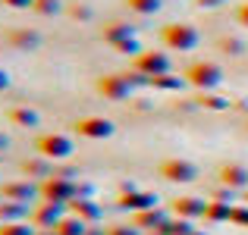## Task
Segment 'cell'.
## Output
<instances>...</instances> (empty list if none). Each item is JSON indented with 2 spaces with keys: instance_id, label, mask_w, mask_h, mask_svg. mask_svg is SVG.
<instances>
[{
  "instance_id": "cell-1",
  "label": "cell",
  "mask_w": 248,
  "mask_h": 235,
  "mask_svg": "<svg viewBox=\"0 0 248 235\" xmlns=\"http://www.w3.org/2000/svg\"><path fill=\"white\" fill-rule=\"evenodd\" d=\"M160 44H167L170 50H192L198 44V29L186 22H170L160 29Z\"/></svg>"
},
{
  "instance_id": "cell-2",
  "label": "cell",
  "mask_w": 248,
  "mask_h": 235,
  "mask_svg": "<svg viewBox=\"0 0 248 235\" xmlns=\"http://www.w3.org/2000/svg\"><path fill=\"white\" fill-rule=\"evenodd\" d=\"M186 78L195 85V88H217L220 82H223V69L217 66V63H192V66L186 69Z\"/></svg>"
},
{
  "instance_id": "cell-3",
  "label": "cell",
  "mask_w": 248,
  "mask_h": 235,
  "mask_svg": "<svg viewBox=\"0 0 248 235\" xmlns=\"http://www.w3.org/2000/svg\"><path fill=\"white\" fill-rule=\"evenodd\" d=\"M35 147H38V154L41 157H54V160H63V157H69L76 151V145L66 138V135H38L35 138Z\"/></svg>"
},
{
  "instance_id": "cell-4",
  "label": "cell",
  "mask_w": 248,
  "mask_h": 235,
  "mask_svg": "<svg viewBox=\"0 0 248 235\" xmlns=\"http://www.w3.org/2000/svg\"><path fill=\"white\" fill-rule=\"evenodd\" d=\"M135 73H141V75H164L170 73V57L164 54V50H145V54H139L135 57Z\"/></svg>"
},
{
  "instance_id": "cell-5",
  "label": "cell",
  "mask_w": 248,
  "mask_h": 235,
  "mask_svg": "<svg viewBox=\"0 0 248 235\" xmlns=\"http://www.w3.org/2000/svg\"><path fill=\"white\" fill-rule=\"evenodd\" d=\"M76 132L82 138H110L113 135V122L104 119V116H82V119H76Z\"/></svg>"
},
{
  "instance_id": "cell-6",
  "label": "cell",
  "mask_w": 248,
  "mask_h": 235,
  "mask_svg": "<svg viewBox=\"0 0 248 235\" xmlns=\"http://www.w3.org/2000/svg\"><path fill=\"white\" fill-rule=\"evenodd\" d=\"M160 176L170 182H192V179H198V166L195 163H188V160H164L160 163Z\"/></svg>"
},
{
  "instance_id": "cell-7",
  "label": "cell",
  "mask_w": 248,
  "mask_h": 235,
  "mask_svg": "<svg viewBox=\"0 0 248 235\" xmlns=\"http://www.w3.org/2000/svg\"><path fill=\"white\" fill-rule=\"evenodd\" d=\"M97 91L104 97H110V101H120V97H126L132 91V78L129 75H107L97 82Z\"/></svg>"
},
{
  "instance_id": "cell-8",
  "label": "cell",
  "mask_w": 248,
  "mask_h": 235,
  "mask_svg": "<svg viewBox=\"0 0 248 235\" xmlns=\"http://www.w3.org/2000/svg\"><path fill=\"white\" fill-rule=\"evenodd\" d=\"M44 198L47 201H54V204H60V201H69L76 194V185L73 182H66L63 176H57V179H50V182H44Z\"/></svg>"
},
{
  "instance_id": "cell-9",
  "label": "cell",
  "mask_w": 248,
  "mask_h": 235,
  "mask_svg": "<svg viewBox=\"0 0 248 235\" xmlns=\"http://www.w3.org/2000/svg\"><path fill=\"white\" fill-rule=\"evenodd\" d=\"M157 204V198L148 191H123L120 194V207H129V210L141 213V210H151V207Z\"/></svg>"
},
{
  "instance_id": "cell-10",
  "label": "cell",
  "mask_w": 248,
  "mask_h": 235,
  "mask_svg": "<svg viewBox=\"0 0 248 235\" xmlns=\"http://www.w3.org/2000/svg\"><path fill=\"white\" fill-rule=\"evenodd\" d=\"M220 182L230 188H245L248 185V169L239 166V163H226V166H220Z\"/></svg>"
},
{
  "instance_id": "cell-11",
  "label": "cell",
  "mask_w": 248,
  "mask_h": 235,
  "mask_svg": "<svg viewBox=\"0 0 248 235\" xmlns=\"http://www.w3.org/2000/svg\"><path fill=\"white\" fill-rule=\"evenodd\" d=\"M173 210L179 213V220H195V217H204L207 204H204V201H198V198H179L173 204Z\"/></svg>"
},
{
  "instance_id": "cell-12",
  "label": "cell",
  "mask_w": 248,
  "mask_h": 235,
  "mask_svg": "<svg viewBox=\"0 0 248 235\" xmlns=\"http://www.w3.org/2000/svg\"><path fill=\"white\" fill-rule=\"evenodd\" d=\"M60 220H63V207L54 204V201H47V204L35 213V223L44 226V229H57V223H60Z\"/></svg>"
},
{
  "instance_id": "cell-13",
  "label": "cell",
  "mask_w": 248,
  "mask_h": 235,
  "mask_svg": "<svg viewBox=\"0 0 248 235\" xmlns=\"http://www.w3.org/2000/svg\"><path fill=\"white\" fill-rule=\"evenodd\" d=\"M104 38H107V44H113V47H120L123 41H132V29H129L126 22H113V25H107L104 29Z\"/></svg>"
},
{
  "instance_id": "cell-14",
  "label": "cell",
  "mask_w": 248,
  "mask_h": 235,
  "mask_svg": "<svg viewBox=\"0 0 248 235\" xmlns=\"http://www.w3.org/2000/svg\"><path fill=\"white\" fill-rule=\"evenodd\" d=\"M135 223L141 226V229H164L167 226V217H164V210H141V213H135Z\"/></svg>"
},
{
  "instance_id": "cell-15",
  "label": "cell",
  "mask_w": 248,
  "mask_h": 235,
  "mask_svg": "<svg viewBox=\"0 0 248 235\" xmlns=\"http://www.w3.org/2000/svg\"><path fill=\"white\" fill-rule=\"evenodd\" d=\"M204 217L214 220V223H223V220H230V217H232L230 201H211V204H207V210H204Z\"/></svg>"
},
{
  "instance_id": "cell-16",
  "label": "cell",
  "mask_w": 248,
  "mask_h": 235,
  "mask_svg": "<svg viewBox=\"0 0 248 235\" xmlns=\"http://www.w3.org/2000/svg\"><path fill=\"white\" fill-rule=\"evenodd\" d=\"M54 232L57 235H85V223L82 220H73V217H63Z\"/></svg>"
},
{
  "instance_id": "cell-17",
  "label": "cell",
  "mask_w": 248,
  "mask_h": 235,
  "mask_svg": "<svg viewBox=\"0 0 248 235\" xmlns=\"http://www.w3.org/2000/svg\"><path fill=\"white\" fill-rule=\"evenodd\" d=\"M126 6L139 16H151V13L160 10V0H126Z\"/></svg>"
},
{
  "instance_id": "cell-18",
  "label": "cell",
  "mask_w": 248,
  "mask_h": 235,
  "mask_svg": "<svg viewBox=\"0 0 248 235\" xmlns=\"http://www.w3.org/2000/svg\"><path fill=\"white\" fill-rule=\"evenodd\" d=\"M3 194H6V198H16V201H25L31 194V185H25V182H13V185H3Z\"/></svg>"
},
{
  "instance_id": "cell-19",
  "label": "cell",
  "mask_w": 248,
  "mask_h": 235,
  "mask_svg": "<svg viewBox=\"0 0 248 235\" xmlns=\"http://www.w3.org/2000/svg\"><path fill=\"white\" fill-rule=\"evenodd\" d=\"M10 119L16 122V126H35L38 113H35V110H10Z\"/></svg>"
},
{
  "instance_id": "cell-20",
  "label": "cell",
  "mask_w": 248,
  "mask_h": 235,
  "mask_svg": "<svg viewBox=\"0 0 248 235\" xmlns=\"http://www.w3.org/2000/svg\"><path fill=\"white\" fill-rule=\"evenodd\" d=\"M10 41H16V47H35L38 44V31H13Z\"/></svg>"
},
{
  "instance_id": "cell-21",
  "label": "cell",
  "mask_w": 248,
  "mask_h": 235,
  "mask_svg": "<svg viewBox=\"0 0 248 235\" xmlns=\"http://www.w3.org/2000/svg\"><path fill=\"white\" fill-rule=\"evenodd\" d=\"M220 50L223 54H245V41H239V38H220Z\"/></svg>"
},
{
  "instance_id": "cell-22",
  "label": "cell",
  "mask_w": 248,
  "mask_h": 235,
  "mask_svg": "<svg viewBox=\"0 0 248 235\" xmlns=\"http://www.w3.org/2000/svg\"><path fill=\"white\" fill-rule=\"evenodd\" d=\"M73 210L79 213V220H94V217H97V207H94V204H85V201H76Z\"/></svg>"
},
{
  "instance_id": "cell-23",
  "label": "cell",
  "mask_w": 248,
  "mask_h": 235,
  "mask_svg": "<svg viewBox=\"0 0 248 235\" xmlns=\"http://www.w3.org/2000/svg\"><path fill=\"white\" fill-rule=\"evenodd\" d=\"M22 169H25V176H47V166L41 160H25Z\"/></svg>"
},
{
  "instance_id": "cell-24",
  "label": "cell",
  "mask_w": 248,
  "mask_h": 235,
  "mask_svg": "<svg viewBox=\"0 0 248 235\" xmlns=\"http://www.w3.org/2000/svg\"><path fill=\"white\" fill-rule=\"evenodd\" d=\"M0 235H35V232H31L25 223H6L3 229H0Z\"/></svg>"
},
{
  "instance_id": "cell-25",
  "label": "cell",
  "mask_w": 248,
  "mask_h": 235,
  "mask_svg": "<svg viewBox=\"0 0 248 235\" xmlns=\"http://www.w3.org/2000/svg\"><path fill=\"white\" fill-rule=\"evenodd\" d=\"M35 10L50 16V13H60V0H35Z\"/></svg>"
},
{
  "instance_id": "cell-26",
  "label": "cell",
  "mask_w": 248,
  "mask_h": 235,
  "mask_svg": "<svg viewBox=\"0 0 248 235\" xmlns=\"http://www.w3.org/2000/svg\"><path fill=\"white\" fill-rule=\"evenodd\" d=\"M151 85H160V88H179V78H173V75H154L151 78Z\"/></svg>"
},
{
  "instance_id": "cell-27",
  "label": "cell",
  "mask_w": 248,
  "mask_h": 235,
  "mask_svg": "<svg viewBox=\"0 0 248 235\" xmlns=\"http://www.w3.org/2000/svg\"><path fill=\"white\" fill-rule=\"evenodd\" d=\"M69 16H76V19L85 22V19H91V10H88V6H69Z\"/></svg>"
},
{
  "instance_id": "cell-28",
  "label": "cell",
  "mask_w": 248,
  "mask_h": 235,
  "mask_svg": "<svg viewBox=\"0 0 248 235\" xmlns=\"http://www.w3.org/2000/svg\"><path fill=\"white\" fill-rule=\"evenodd\" d=\"M0 3L13 6V10H29V6H35V0H0Z\"/></svg>"
},
{
  "instance_id": "cell-29",
  "label": "cell",
  "mask_w": 248,
  "mask_h": 235,
  "mask_svg": "<svg viewBox=\"0 0 248 235\" xmlns=\"http://www.w3.org/2000/svg\"><path fill=\"white\" fill-rule=\"evenodd\" d=\"M116 50H120V54H135V50H139V41H135V38H132V41H123Z\"/></svg>"
},
{
  "instance_id": "cell-30",
  "label": "cell",
  "mask_w": 248,
  "mask_h": 235,
  "mask_svg": "<svg viewBox=\"0 0 248 235\" xmlns=\"http://www.w3.org/2000/svg\"><path fill=\"white\" fill-rule=\"evenodd\" d=\"M236 22H239V25H245V29H248V3H242V6L236 10Z\"/></svg>"
},
{
  "instance_id": "cell-31",
  "label": "cell",
  "mask_w": 248,
  "mask_h": 235,
  "mask_svg": "<svg viewBox=\"0 0 248 235\" xmlns=\"http://www.w3.org/2000/svg\"><path fill=\"white\" fill-rule=\"evenodd\" d=\"M204 103H207V107H214V110L226 107V101H217V97H204Z\"/></svg>"
},
{
  "instance_id": "cell-32",
  "label": "cell",
  "mask_w": 248,
  "mask_h": 235,
  "mask_svg": "<svg viewBox=\"0 0 248 235\" xmlns=\"http://www.w3.org/2000/svg\"><path fill=\"white\" fill-rule=\"evenodd\" d=\"M110 235H135V232L126 229V226H120V229H110Z\"/></svg>"
},
{
  "instance_id": "cell-33",
  "label": "cell",
  "mask_w": 248,
  "mask_h": 235,
  "mask_svg": "<svg viewBox=\"0 0 248 235\" xmlns=\"http://www.w3.org/2000/svg\"><path fill=\"white\" fill-rule=\"evenodd\" d=\"M220 3H226V0H198V6H220Z\"/></svg>"
},
{
  "instance_id": "cell-34",
  "label": "cell",
  "mask_w": 248,
  "mask_h": 235,
  "mask_svg": "<svg viewBox=\"0 0 248 235\" xmlns=\"http://www.w3.org/2000/svg\"><path fill=\"white\" fill-rule=\"evenodd\" d=\"M6 85H10V75H6V73H3V69H0V91H3V88H6Z\"/></svg>"
},
{
  "instance_id": "cell-35",
  "label": "cell",
  "mask_w": 248,
  "mask_h": 235,
  "mask_svg": "<svg viewBox=\"0 0 248 235\" xmlns=\"http://www.w3.org/2000/svg\"><path fill=\"white\" fill-rule=\"evenodd\" d=\"M0 147H6V135H0Z\"/></svg>"
},
{
  "instance_id": "cell-36",
  "label": "cell",
  "mask_w": 248,
  "mask_h": 235,
  "mask_svg": "<svg viewBox=\"0 0 248 235\" xmlns=\"http://www.w3.org/2000/svg\"><path fill=\"white\" fill-rule=\"evenodd\" d=\"M195 235H198V232H195Z\"/></svg>"
},
{
  "instance_id": "cell-37",
  "label": "cell",
  "mask_w": 248,
  "mask_h": 235,
  "mask_svg": "<svg viewBox=\"0 0 248 235\" xmlns=\"http://www.w3.org/2000/svg\"><path fill=\"white\" fill-rule=\"evenodd\" d=\"M245 201H248V198H245Z\"/></svg>"
}]
</instances>
